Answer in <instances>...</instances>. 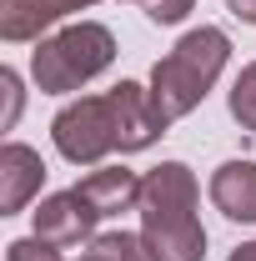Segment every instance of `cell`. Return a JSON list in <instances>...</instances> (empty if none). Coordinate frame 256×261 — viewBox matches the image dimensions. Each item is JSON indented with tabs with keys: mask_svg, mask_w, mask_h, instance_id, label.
Returning a JSON list of instances; mask_svg holds the SVG:
<instances>
[{
	"mask_svg": "<svg viewBox=\"0 0 256 261\" xmlns=\"http://www.w3.org/2000/svg\"><path fill=\"white\" fill-rule=\"evenodd\" d=\"M156 136H166V121L151 106V91L136 86V81H121L116 91L106 96H81L70 100L61 116L50 121V141L65 161L75 166H96L106 161L111 151H146Z\"/></svg>",
	"mask_w": 256,
	"mask_h": 261,
	"instance_id": "obj_1",
	"label": "cell"
},
{
	"mask_svg": "<svg viewBox=\"0 0 256 261\" xmlns=\"http://www.w3.org/2000/svg\"><path fill=\"white\" fill-rule=\"evenodd\" d=\"M141 236L156 261H201L206 231L196 221V176L186 161H161L141 176Z\"/></svg>",
	"mask_w": 256,
	"mask_h": 261,
	"instance_id": "obj_2",
	"label": "cell"
},
{
	"mask_svg": "<svg viewBox=\"0 0 256 261\" xmlns=\"http://www.w3.org/2000/svg\"><path fill=\"white\" fill-rule=\"evenodd\" d=\"M226 56H231L226 31L201 25V31L181 35L166 61H156V70H151V106L161 111L166 126L181 121V116H191L196 106L206 100V91L216 86V75L226 65Z\"/></svg>",
	"mask_w": 256,
	"mask_h": 261,
	"instance_id": "obj_3",
	"label": "cell"
},
{
	"mask_svg": "<svg viewBox=\"0 0 256 261\" xmlns=\"http://www.w3.org/2000/svg\"><path fill=\"white\" fill-rule=\"evenodd\" d=\"M111 61H116V35L96 20H81V25H65L35 45L31 75L40 91L65 96V91H81L86 81H96Z\"/></svg>",
	"mask_w": 256,
	"mask_h": 261,
	"instance_id": "obj_4",
	"label": "cell"
},
{
	"mask_svg": "<svg viewBox=\"0 0 256 261\" xmlns=\"http://www.w3.org/2000/svg\"><path fill=\"white\" fill-rule=\"evenodd\" d=\"M100 211L86 201L81 191H61V196H45L40 211H35V236L50 241V246H81V241H96Z\"/></svg>",
	"mask_w": 256,
	"mask_h": 261,
	"instance_id": "obj_5",
	"label": "cell"
},
{
	"mask_svg": "<svg viewBox=\"0 0 256 261\" xmlns=\"http://www.w3.org/2000/svg\"><path fill=\"white\" fill-rule=\"evenodd\" d=\"M40 181H45V161H40V151L10 141V146L0 151V216L25 211V201L40 191Z\"/></svg>",
	"mask_w": 256,
	"mask_h": 261,
	"instance_id": "obj_6",
	"label": "cell"
},
{
	"mask_svg": "<svg viewBox=\"0 0 256 261\" xmlns=\"http://www.w3.org/2000/svg\"><path fill=\"white\" fill-rule=\"evenodd\" d=\"M70 10H86V0H0V35L5 40H40Z\"/></svg>",
	"mask_w": 256,
	"mask_h": 261,
	"instance_id": "obj_7",
	"label": "cell"
},
{
	"mask_svg": "<svg viewBox=\"0 0 256 261\" xmlns=\"http://www.w3.org/2000/svg\"><path fill=\"white\" fill-rule=\"evenodd\" d=\"M75 191L86 196L100 216H121V211H131V206H141V176L126 171V166H100V171H91V176L75 186Z\"/></svg>",
	"mask_w": 256,
	"mask_h": 261,
	"instance_id": "obj_8",
	"label": "cell"
},
{
	"mask_svg": "<svg viewBox=\"0 0 256 261\" xmlns=\"http://www.w3.org/2000/svg\"><path fill=\"white\" fill-rule=\"evenodd\" d=\"M211 201L231 221H256V161H226L211 176Z\"/></svg>",
	"mask_w": 256,
	"mask_h": 261,
	"instance_id": "obj_9",
	"label": "cell"
},
{
	"mask_svg": "<svg viewBox=\"0 0 256 261\" xmlns=\"http://www.w3.org/2000/svg\"><path fill=\"white\" fill-rule=\"evenodd\" d=\"M81 261H156V256H151L146 236H131V231H106V236H96V241L81 251Z\"/></svg>",
	"mask_w": 256,
	"mask_h": 261,
	"instance_id": "obj_10",
	"label": "cell"
},
{
	"mask_svg": "<svg viewBox=\"0 0 256 261\" xmlns=\"http://www.w3.org/2000/svg\"><path fill=\"white\" fill-rule=\"evenodd\" d=\"M231 116L241 121V130H256V61L236 75L231 86Z\"/></svg>",
	"mask_w": 256,
	"mask_h": 261,
	"instance_id": "obj_11",
	"label": "cell"
},
{
	"mask_svg": "<svg viewBox=\"0 0 256 261\" xmlns=\"http://www.w3.org/2000/svg\"><path fill=\"white\" fill-rule=\"evenodd\" d=\"M5 261H61V251L40 236H25V241H10L5 246Z\"/></svg>",
	"mask_w": 256,
	"mask_h": 261,
	"instance_id": "obj_12",
	"label": "cell"
},
{
	"mask_svg": "<svg viewBox=\"0 0 256 261\" xmlns=\"http://www.w3.org/2000/svg\"><path fill=\"white\" fill-rule=\"evenodd\" d=\"M191 5L196 0H146V15H151L156 25H176V20H186Z\"/></svg>",
	"mask_w": 256,
	"mask_h": 261,
	"instance_id": "obj_13",
	"label": "cell"
},
{
	"mask_svg": "<svg viewBox=\"0 0 256 261\" xmlns=\"http://www.w3.org/2000/svg\"><path fill=\"white\" fill-rule=\"evenodd\" d=\"M0 91H5V126H10L15 111H20V81H15V70H0Z\"/></svg>",
	"mask_w": 256,
	"mask_h": 261,
	"instance_id": "obj_14",
	"label": "cell"
},
{
	"mask_svg": "<svg viewBox=\"0 0 256 261\" xmlns=\"http://www.w3.org/2000/svg\"><path fill=\"white\" fill-rule=\"evenodd\" d=\"M226 5H231V15H236V20L256 25V0H226Z\"/></svg>",
	"mask_w": 256,
	"mask_h": 261,
	"instance_id": "obj_15",
	"label": "cell"
},
{
	"mask_svg": "<svg viewBox=\"0 0 256 261\" xmlns=\"http://www.w3.org/2000/svg\"><path fill=\"white\" fill-rule=\"evenodd\" d=\"M231 261H256V241H246V246H236V251H231Z\"/></svg>",
	"mask_w": 256,
	"mask_h": 261,
	"instance_id": "obj_16",
	"label": "cell"
},
{
	"mask_svg": "<svg viewBox=\"0 0 256 261\" xmlns=\"http://www.w3.org/2000/svg\"><path fill=\"white\" fill-rule=\"evenodd\" d=\"M86 5H96V0H86Z\"/></svg>",
	"mask_w": 256,
	"mask_h": 261,
	"instance_id": "obj_17",
	"label": "cell"
},
{
	"mask_svg": "<svg viewBox=\"0 0 256 261\" xmlns=\"http://www.w3.org/2000/svg\"><path fill=\"white\" fill-rule=\"evenodd\" d=\"M136 5H146V0H136Z\"/></svg>",
	"mask_w": 256,
	"mask_h": 261,
	"instance_id": "obj_18",
	"label": "cell"
}]
</instances>
